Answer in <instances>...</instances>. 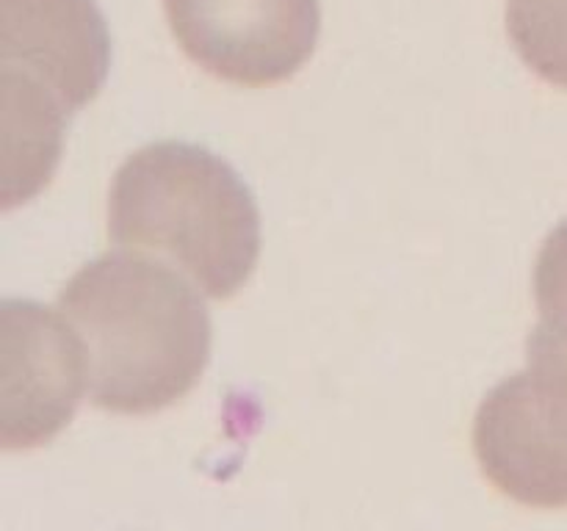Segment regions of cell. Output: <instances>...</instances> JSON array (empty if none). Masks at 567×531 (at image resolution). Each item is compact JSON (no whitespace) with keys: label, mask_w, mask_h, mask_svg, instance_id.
<instances>
[{"label":"cell","mask_w":567,"mask_h":531,"mask_svg":"<svg viewBox=\"0 0 567 531\" xmlns=\"http://www.w3.org/2000/svg\"><path fill=\"white\" fill-rule=\"evenodd\" d=\"M164 11L194 64L247 88L297 75L321 33L319 0H164Z\"/></svg>","instance_id":"4"},{"label":"cell","mask_w":567,"mask_h":531,"mask_svg":"<svg viewBox=\"0 0 567 531\" xmlns=\"http://www.w3.org/2000/svg\"><path fill=\"white\" fill-rule=\"evenodd\" d=\"M0 442L6 451L44 446L70 424L89 387L81 341L61 313L28 299H6L0 308Z\"/></svg>","instance_id":"6"},{"label":"cell","mask_w":567,"mask_h":531,"mask_svg":"<svg viewBox=\"0 0 567 531\" xmlns=\"http://www.w3.org/2000/svg\"><path fill=\"white\" fill-rule=\"evenodd\" d=\"M526 363L548 371L567 391V346L543 324L526 337Z\"/></svg>","instance_id":"9"},{"label":"cell","mask_w":567,"mask_h":531,"mask_svg":"<svg viewBox=\"0 0 567 531\" xmlns=\"http://www.w3.org/2000/svg\"><path fill=\"white\" fill-rule=\"evenodd\" d=\"M109 66L111 37L94 0H0L6 210L48 186L66 119L97 97Z\"/></svg>","instance_id":"3"},{"label":"cell","mask_w":567,"mask_h":531,"mask_svg":"<svg viewBox=\"0 0 567 531\" xmlns=\"http://www.w3.org/2000/svg\"><path fill=\"white\" fill-rule=\"evenodd\" d=\"M507 33L537 77L567 88V0H507Z\"/></svg>","instance_id":"7"},{"label":"cell","mask_w":567,"mask_h":531,"mask_svg":"<svg viewBox=\"0 0 567 531\" xmlns=\"http://www.w3.org/2000/svg\"><path fill=\"white\" fill-rule=\"evenodd\" d=\"M474 454L502 496L535 509L567 507V391L546 371L498 382L474 420Z\"/></svg>","instance_id":"5"},{"label":"cell","mask_w":567,"mask_h":531,"mask_svg":"<svg viewBox=\"0 0 567 531\" xmlns=\"http://www.w3.org/2000/svg\"><path fill=\"white\" fill-rule=\"evenodd\" d=\"M109 236L177 266L208 299H230L260 258V210L238 171L186 142L147 144L116 169Z\"/></svg>","instance_id":"2"},{"label":"cell","mask_w":567,"mask_h":531,"mask_svg":"<svg viewBox=\"0 0 567 531\" xmlns=\"http://www.w3.org/2000/svg\"><path fill=\"white\" fill-rule=\"evenodd\" d=\"M100 409L147 415L197 387L210 363L208 308L177 271L136 252L92 260L59 293Z\"/></svg>","instance_id":"1"},{"label":"cell","mask_w":567,"mask_h":531,"mask_svg":"<svg viewBox=\"0 0 567 531\" xmlns=\"http://www.w3.org/2000/svg\"><path fill=\"white\" fill-rule=\"evenodd\" d=\"M540 324L567 346V219L543 243L535 266Z\"/></svg>","instance_id":"8"}]
</instances>
